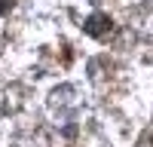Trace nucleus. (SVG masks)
Returning <instances> with one entry per match:
<instances>
[{
  "instance_id": "f03ea898",
  "label": "nucleus",
  "mask_w": 153,
  "mask_h": 147,
  "mask_svg": "<svg viewBox=\"0 0 153 147\" xmlns=\"http://www.w3.org/2000/svg\"><path fill=\"white\" fill-rule=\"evenodd\" d=\"M9 6H12V0H0V12H6Z\"/></svg>"
},
{
  "instance_id": "f257e3e1",
  "label": "nucleus",
  "mask_w": 153,
  "mask_h": 147,
  "mask_svg": "<svg viewBox=\"0 0 153 147\" xmlns=\"http://www.w3.org/2000/svg\"><path fill=\"white\" fill-rule=\"evenodd\" d=\"M86 31H89V34H95V37H101L104 31H110V19H107V16H98V12H95V16L86 22Z\"/></svg>"
}]
</instances>
